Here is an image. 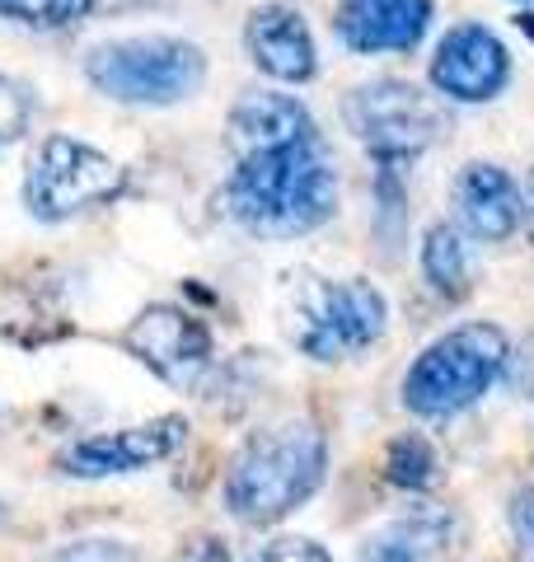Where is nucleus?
<instances>
[{
  "label": "nucleus",
  "mask_w": 534,
  "mask_h": 562,
  "mask_svg": "<svg viewBox=\"0 0 534 562\" xmlns=\"http://www.w3.org/2000/svg\"><path fill=\"white\" fill-rule=\"evenodd\" d=\"M230 221L258 239H296L333 221L337 173L319 140L244 155L225 183Z\"/></svg>",
  "instance_id": "nucleus-1"
},
{
  "label": "nucleus",
  "mask_w": 534,
  "mask_h": 562,
  "mask_svg": "<svg viewBox=\"0 0 534 562\" xmlns=\"http://www.w3.org/2000/svg\"><path fill=\"white\" fill-rule=\"evenodd\" d=\"M329 469V441L314 422L263 427L225 469V506L244 525H272L305 506Z\"/></svg>",
  "instance_id": "nucleus-2"
},
{
  "label": "nucleus",
  "mask_w": 534,
  "mask_h": 562,
  "mask_svg": "<svg viewBox=\"0 0 534 562\" xmlns=\"http://www.w3.org/2000/svg\"><path fill=\"white\" fill-rule=\"evenodd\" d=\"M85 80L113 103L136 109H169L202 90L207 52L169 33H136V38H109L85 52Z\"/></svg>",
  "instance_id": "nucleus-3"
},
{
  "label": "nucleus",
  "mask_w": 534,
  "mask_h": 562,
  "mask_svg": "<svg viewBox=\"0 0 534 562\" xmlns=\"http://www.w3.org/2000/svg\"><path fill=\"white\" fill-rule=\"evenodd\" d=\"M287 338L310 361H343L352 351H366L389 324L385 295L366 277H291L287 301H281Z\"/></svg>",
  "instance_id": "nucleus-4"
},
{
  "label": "nucleus",
  "mask_w": 534,
  "mask_h": 562,
  "mask_svg": "<svg viewBox=\"0 0 534 562\" xmlns=\"http://www.w3.org/2000/svg\"><path fill=\"white\" fill-rule=\"evenodd\" d=\"M511 361V338L497 324H459L441 333L403 375V408L418 417H455L483 398Z\"/></svg>",
  "instance_id": "nucleus-5"
},
{
  "label": "nucleus",
  "mask_w": 534,
  "mask_h": 562,
  "mask_svg": "<svg viewBox=\"0 0 534 562\" xmlns=\"http://www.w3.org/2000/svg\"><path fill=\"white\" fill-rule=\"evenodd\" d=\"M343 122L352 136L370 150L376 169H399L413 165L422 150L450 132V113L436 94L408 80H366L343 94Z\"/></svg>",
  "instance_id": "nucleus-6"
},
{
  "label": "nucleus",
  "mask_w": 534,
  "mask_h": 562,
  "mask_svg": "<svg viewBox=\"0 0 534 562\" xmlns=\"http://www.w3.org/2000/svg\"><path fill=\"white\" fill-rule=\"evenodd\" d=\"M122 188H127V169L66 132H52L29 155V169H24V206L33 221H47V225L122 198Z\"/></svg>",
  "instance_id": "nucleus-7"
},
{
  "label": "nucleus",
  "mask_w": 534,
  "mask_h": 562,
  "mask_svg": "<svg viewBox=\"0 0 534 562\" xmlns=\"http://www.w3.org/2000/svg\"><path fill=\"white\" fill-rule=\"evenodd\" d=\"M426 80L455 103H492L511 80V52L488 24H455L441 33Z\"/></svg>",
  "instance_id": "nucleus-8"
},
{
  "label": "nucleus",
  "mask_w": 534,
  "mask_h": 562,
  "mask_svg": "<svg viewBox=\"0 0 534 562\" xmlns=\"http://www.w3.org/2000/svg\"><path fill=\"white\" fill-rule=\"evenodd\" d=\"M188 441V417H151L141 427H122V431H103V436H85V441L62 450V469L70 479H113V473H132V469H151L174 460Z\"/></svg>",
  "instance_id": "nucleus-9"
},
{
  "label": "nucleus",
  "mask_w": 534,
  "mask_h": 562,
  "mask_svg": "<svg viewBox=\"0 0 534 562\" xmlns=\"http://www.w3.org/2000/svg\"><path fill=\"white\" fill-rule=\"evenodd\" d=\"M127 347L141 357V366H151L159 380L178 384V390H198L211 371V328L174 305L141 310V319L127 328Z\"/></svg>",
  "instance_id": "nucleus-10"
},
{
  "label": "nucleus",
  "mask_w": 534,
  "mask_h": 562,
  "mask_svg": "<svg viewBox=\"0 0 534 562\" xmlns=\"http://www.w3.org/2000/svg\"><path fill=\"white\" fill-rule=\"evenodd\" d=\"M436 20V0H337L333 29L347 52H413Z\"/></svg>",
  "instance_id": "nucleus-11"
},
{
  "label": "nucleus",
  "mask_w": 534,
  "mask_h": 562,
  "mask_svg": "<svg viewBox=\"0 0 534 562\" xmlns=\"http://www.w3.org/2000/svg\"><path fill=\"white\" fill-rule=\"evenodd\" d=\"M450 211H455V231H469L483 244H502L521 231L525 221V202L515 179L492 165V160H474L455 173L450 183Z\"/></svg>",
  "instance_id": "nucleus-12"
},
{
  "label": "nucleus",
  "mask_w": 534,
  "mask_h": 562,
  "mask_svg": "<svg viewBox=\"0 0 534 562\" xmlns=\"http://www.w3.org/2000/svg\"><path fill=\"white\" fill-rule=\"evenodd\" d=\"M310 140H319L314 113L281 90H248L225 117V146L235 150V160L281 146H310Z\"/></svg>",
  "instance_id": "nucleus-13"
},
{
  "label": "nucleus",
  "mask_w": 534,
  "mask_h": 562,
  "mask_svg": "<svg viewBox=\"0 0 534 562\" xmlns=\"http://www.w3.org/2000/svg\"><path fill=\"white\" fill-rule=\"evenodd\" d=\"M244 47L263 76L281 85H305L319 70V52L310 38V24L291 5H263L244 20Z\"/></svg>",
  "instance_id": "nucleus-14"
},
{
  "label": "nucleus",
  "mask_w": 534,
  "mask_h": 562,
  "mask_svg": "<svg viewBox=\"0 0 534 562\" xmlns=\"http://www.w3.org/2000/svg\"><path fill=\"white\" fill-rule=\"evenodd\" d=\"M459 549V516L445 506H413L399 520L380 525L361 543L356 562H450Z\"/></svg>",
  "instance_id": "nucleus-15"
},
{
  "label": "nucleus",
  "mask_w": 534,
  "mask_h": 562,
  "mask_svg": "<svg viewBox=\"0 0 534 562\" xmlns=\"http://www.w3.org/2000/svg\"><path fill=\"white\" fill-rule=\"evenodd\" d=\"M422 277L441 301H465L469 295V258H465V235L450 221L426 225L422 235Z\"/></svg>",
  "instance_id": "nucleus-16"
},
{
  "label": "nucleus",
  "mask_w": 534,
  "mask_h": 562,
  "mask_svg": "<svg viewBox=\"0 0 534 562\" xmlns=\"http://www.w3.org/2000/svg\"><path fill=\"white\" fill-rule=\"evenodd\" d=\"M385 479L399 492H432L441 483V450L426 431H403L385 450Z\"/></svg>",
  "instance_id": "nucleus-17"
},
{
  "label": "nucleus",
  "mask_w": 534,
  "mask_h": 562,
  "mask_svg": "<svg viewBox=\"0 0 534 562\" xmlns=\"http://www.w3.org/2000/svg\"><path fill=\"white\" fill-rule=\"evenodd\" d=\"M408 235V192L399 169H376V244L385 254H403Z\"/></svg>",
  "instance_id": "nucleus-18"
},
{
  "label": "nucleus",
  "mask_w": 534,
  "mask_h": 562,
  "mask_svg": "<svg viewBox=\"0 0 534 562\" xmlns=\"http://www.w3.org/2000/svg\"><path fill=\"white\" fill-rule=\"evenodd\" d=\"M94 5L99 0H0V14L33 24V29H66V24L85 20Z\"/></svg>",
  "instance_id": "nucleus-19"
},
{
  "label": "nucleus",
  "mask_w": 534,
  "mask_h": 562,
  "mask_svg": "<svg viewBox=\"0 0 534 562\" xmlns=\"http://www.w3.org/2000/svg\"><path fill=\"white\" fill-rule=\"evenodd\" d=\"M33 122V90L14 76H0V150L14 146Z\"/></svg>",
  "instance_id": "nucleus-20"
},
{
  "label": "nucleus",
  "mask_w": 534,
  "mask_h": 562,
  "mask_svg": "<svg viewBox=\"0 0 534 562\" xmlns=\"http://www.w3.org/2000/svg\"><path fill=\"white\" fill-rule=\"evenodd\" d=\"M47 562H136V549L122 539H76L66 549L47 553Z\"/></svg>",
  "instance_id": "nucleus-21"
},
{
  "label": "nucleus",
  "mask_w": 534,
  "mask_h": 562,
  "mask_svg": "<svg viewBox=\"0 0 534 562\" xmlns=\"http://www.w3.org/2000/svg\"><path fill=\"white\" fill-rule=\"evenodd\" d=\"M248 562H333V553L305 535H281L272 543H263L258 553H248Z\"/></svg>",
  "instance_id": "nucleus-22"
},
{
  "label": "nucleus",
  "mask_w": 534,
  "mask_h": 562,
  "mask_svg": "<svg viewBox=\"0 0 534 562\" xmlns=\"http://www.w3.org/2000/svg\"><path fill=\"white\" fill-rule=\"evenodd\" d=\"M507 520H511L515 553H521V562H534V483H525V487L511 497Z\"/></svg>",
  "instance_id": "nucleus-23"
},
{
  "label": "nucleus",
  "mask_w": 534,
  "mask_h": 562,
  "mask_svg": "<svg viewBox=\"0 0 534 562\" xmlns=\"http://www.w3.org/2000/svg\"><path fill=\"white\" fill-rule=\"evenodd\" d=\"M178 562H230V553H225L221 539H202V543H192V549L178 558Z\"/></svg>",
  "instance_id": "nucleus-24"
},
{
  "label": "nucleus",
  "mask_w": 534,
  "mask_h": 562,
  "mask_svg": "<svg viewBox=\"0 0 534 562\" xmlns=\"http://www.w3.org/2000/svg\"><path fill=\"white\" fill-rule=\"evenodd\" d=\"M511 24H515V29H521V33H525V38L534 43V10H521V14H515V20H511Z\"/></svg>",
  "instance_id": "nucleus-25"
},
{
  "label": "nucleus",
  "mask_w": 534,
  "mask_h": 562,
  "mask_svg": "<svg viewBox=\"0 0 534 562\" xmlns=\"http://www.w3.org/2000/svg\"><path fill=\"white\" fill-rule=\"evenodd\" d=\"M521 202H525V216L534 221V169H530V179H525V192H521Z\"/></svg>",
  "instance_id": "nucleus-26"
},
{
  "label": "nucleus",
  "mask_w": 534,
  "mask_h": 562,
  "mask_svg": "<svg viewBox=\"0 0 534 562\" xmlns=\"http://www.w3.org/2000/svg\"><path fill=\"white\" fill-rule=\"evenodd\" d=\"M0 520H5V506H0Z\"/></svg>",
  "instance_id": "nucleus-27"
}]
</instances>
